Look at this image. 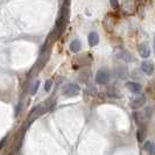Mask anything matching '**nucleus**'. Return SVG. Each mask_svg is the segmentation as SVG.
<instances>
[{
  "label": "nucleus",
  "mask_w": 155,
  "mask_h": 155,
  "mask_svg": "<svg viewBox=\"0 0 155 155\" xmlns=\"http://www.w3.org/2000/svg\"><path fill=\"white\" fill-rule=\"evenodd\" d=\"M110 71L106 68H103L97 71V75H96V82L98 84H106L110 81Z\"/></svg>",
  "instance_id": "obj_1"
},
{
  "label": "nucleus",
  "mask_w": 155,
  "mask_h": 155,
  "mask_svg": "<svg viewBox=\"0 0 155 155\" xmlns=\"http://www.w3.org/2000/svg\"><path fill=\"white\" fill-rule=\"evenodd\" d=\"M81 92V87L76 84H67V85L63 87V94L67 96V97H74V96H77L78 93Z\"/></svg>",
  "instance_id": "obj_2"
},
{
  "label": "nucleus",
  "mask_w": 155,
  "mask_h": 155,
  "mask_svg": "<svg viewBox=\"0 0 155 155\" xmlns=\"http://www.w3.org/2000/svg\"><path fill=\"white\" fill-rule=\"evenodd\" d=\"M138 50H139V54L142 58H147V57H149V55H150V48H149L148 43H146V42L141 43L138 47Z\"/></svg>",
  "instance_id": "obj_3"
},
{
  "label": "nucleus",
  "mask_w": 155,
  "mask_h": 155,
  "mask_svg": "<svg viewBox=\"0 0 155 155\" xmlns=\"http://www.w3.org/2000/svg\"><path fill=\"white\" fill-rule=\"evenodd\" d=\"M154 64L153 62H150V61H143V62L141 63V70L146 74V75H152L153 72H154Z\"/></svg>",
  "instance_id": "obj_4"
},
{
  "label": "nucleus",
  "mask_w": 155,
  "mask_h": 155,
  "mask_svg": "<svg viewBox=\"0 0 155 155\" xmlns=\"http://www.w3.org/2000/svg\"><path fill=\"white\" fill-rule=\"evenodd\" d=\"M116 25V19L113 15H107L104 20V27L107 31H112Z\"/></svg>",
  "instance_id": "obj_5"
},
{
  "label": "nucleus",
  "mask_w": 155,
  "mask_h": 155,
  "mask_svg": "<svg viewBox=\"0 0 155 155\" xmlns=\"http://www.w3.org/2000/svg\"><path fill=\"white\" fill-rule=\"evenodd\" d=\"M146 103V97L145 96H138L135 98H133V101H131V106L133 109H140L141 106H143Z\"/></svg>",
  "instance_id": "obj_6"
},
{
  "label": "nucleus",
  "mask_w": 155,
  "mask_h": 155,
  "mask_svg": "<svg viewBox=\"0 0 155 155\" xmlns=\"http://www.w3.org/2000/svg\"><path fill=\"white\" fill-rule=\"evenodd\" d=\"M126 87L133 93H139L142 90V85L139 83H135V82H127L126 83Z\"/></svg>",
  "instance_id": "obj_7"
},
{
  "label": "nucleus",
  "mask_w": 155,
  "mask_h": 155,
  "mask_svg": "<svg viewBox=\"0 0 155 155\" xmlns=\"http://www.w3.org/2000/svg\"><path fill=\"white\" fill-rule=\"evenodd\" d=\"M91 61H92V58H91L90 55H83V56H81V57L77 58V67L87 65V64L91 63Z\"/></svg>",
  "instance_id": "obj_8"
},
{
  "label": "nucleus",
  "mask_w": 155,
  "mask_h": 155,
  "mask_svg": "<svg viewBox=\"0 0 155 155\" xmlns=\"http://www.w3.org/2000/svg\"><path fill=\"white\" fill-rule=\"evenodd\" d=\"M135 7H137L135 0H128L125 2V12H127L128 14H132L133 12H135Z\"/></svg>",
  "instance_id": "obj_9"
},
{
  "label": "nucleus",
  "mask_w": 155,
  "mask_h": 155,
  "mask_svg": "<svg viewBox=\"0 0 155 155\" xmlns=\"http://www.w3.org/2000/svg\"><path fill=\"white\" fill-rule=\"evenodd\" d=\"M87 41H89V45L91 47H94L96 45H98V42H99V36H98V34L97 33H90L89 34V38H87Z\"/></svg>",
  "instance_id": "obj_10"
},
{
  "label": "nucleus",
  "mask_w": 155,
  "mask_h": 155,
  "mask_svg": "<svg viewBox=\"0 0 155 155\" xmlns=\"http://www.w3.org/2000/svg\"><path fill=\"white\" fill-rule=\"evenodd\" d=\"M116 72L117 75H118V77L120 78V79H126V78L128 77V70H127V68H125V67H118Z\"/></svg>",
  "instance_id": "obj_11"
},
{
  "label": "nucleus",
  "mask_w": 155,
  "mask_h": 155,
  "mask_svg": "<svg viewBox=\"0 0 155 155\" xmlns=\"http://www.w3.org/2000/svg\"><path fill=\"white\" fill-rule=\"evenodd\" d=\"M117 57L118 58H120V60H123V61H126V62H132L133 61V56L128 51H121V53H119V54H117Z\"/></svg>",
  "instance_id": "obj_12"
},
{
  "label": "nucleus",
  "mask_w": 155,
  "mask_h": 155,
  "mask_svg": "<svg viewBox=\"0 0 155 155\" xmlns=\"http://www.w3.org/2000/svg\"><path fill=\"white\" fill-rule=\"evenodd\" d=\"M81 47H82V43H81V41L79 40H74L71 43H70V50L72 51V53H77L81 50Z\"/></svg>",
  "instance_id": "obj_13"
},
{
  "label": "nucleus",
  "mask_w": 155,
  "mask_h": 155,
  "mask_svg": "<svg viewBox=\"0 0 155 155\" xmlns=\"http://www.w3.org/2000/svg\"><path fill=\"white\" fill-rule=\"evenodd\" d=\"M143 149L148 152L150 155H155V145L154 143H152L150 141H147V142H145V145H143Z\"/></svg>",
  "instance_id": "obj_14"
},
{
  "label": "nucleus",
  "mask_w": 155,
  "mask_h": 155,
  "mask_svg": "<svg viewBox=\"0 0 155 155\" xmlns=\"http://www.w3.org/2000/svg\"><path fill=\"white\" fill-rule=\"evenodd\" d=\"M110 2H111L112 8H114V9L119 8V0H110Z\"/></svg>",
  "instance_id": "obj_15"
},
{
  "label": "nucleus",
  "mask_w": 155,
  "mask_h": 155,
  "mask_svg": "<svg viewBox=\"0 0 155 155\" xmlns=\"http://www.w3.org/2000/svg\"><path fill=\"white\" fill-rule=\"evenodd\" d=\"M51 84H53V82H51L50 79L46 82V84H45V90H46L47 92H48V91H50V89H51Z\"/></svg>",
  "instance_id": "obj_16"
},
{
  "label": "nucleus",
  "mask_w": 155,
  "mask_h": 155,
  "mask_svg": "<svg viewBox=\"0 0 155 155\" xmlns=\"http://www.w3.org/2000/svg\"><path fill=\"white\" fill-rule=\"evenodd\" d=\"M145 114H146V118H147V119H149V118L152 117V107H150V106H148L147 109H146V113H145Z\"/></svg>",
  "instance_id": "obj_17"
},
{
  "label": "nucleus",
  "mask_w": 155,
  "mask_h": 155,
  "mask_svg": "<svg viewBox=\"0 0 155 155\" xmlns=\"http://www.w3.org/2000/svg\"><path fill=\"white\" fill-rule=\"evenodd\" d=\"M6 139H7V138H5V139H4L2 141H1V142H0V148L4 147V145H5V142H6Z\"/></svg>",
  "instance_id": "obj_18"
},
{
  "label": "nucleus",
  "mask_w": 155,
  "mask_h": 155,
  "mask_svg": "<svg viewBox=\"0 0 155 155\" xmlns=\"http://www.w3.org/2000/svg\"><path fill=\"white\" fill-rule=\"evenodd\" d=\"M141 134H142L141 131H139V132H138V135H139V137H138V139H139V141H142V137H141Z\"/></svg>",
  "instance_id": "obj_19"
},
{
  "label": "nucleus",
  "mask_w": 155,
  "mask_h": 155,
  "mask_svg": "<svg viewBox=\"0 0 155 155\" xmlns=\"http://www.w3.org/2000/svg\"><path fill=\"white\" fill-rule=\"evenodd\" d=\"M154 51H155V38H154Z\"/></svg>",
  "instance_id": "obj_20"
}]
</instances>
